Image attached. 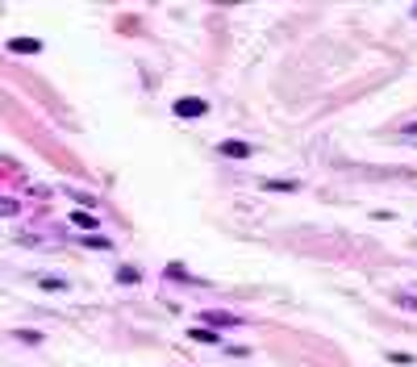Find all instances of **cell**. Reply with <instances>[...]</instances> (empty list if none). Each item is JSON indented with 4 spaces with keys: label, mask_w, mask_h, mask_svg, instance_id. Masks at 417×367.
I'll list each match as a JSON object with an SVG mask.
<instances>
[{
    "label": "cell",
    "mask_w": 417,
    "mask_h": 367,
    "mask_svg": "<svg viewBox=\"0 0 417 367\" xmlns=\"http://www.w3.org/2000/svg\"><path fill=\"white\" fill-rule=\"evenodd\" d=\"M71 226H80V229H96V217H92V213H84V209H75V213H71Z\"/></svg>",
    "instance_id": "cell-5"
},
{
    "label": "cell",
    "mask_w": 417,
    "mask_h": 367,
    "mask_svg": "<svg viewBox=\"0 0 417 367\" xmlns=\"http://www.w3.org/2000/svg\"><path fill=\"white\" fill-rule=\"evenodd\" d=\"M192 338H196V342H217V334H213V330H192Z\"/></svg>",
    "instance_id": "cell-7"
},
{
    "label": "cell",
    "mask_w": 417,
    "mask_h": 367,
    "mask_svg": "<svg viewBox=\"0 0 417 367\" xmlns=\"http://www.w3.org/2000/svg\"><path fill=\"white\" fill-rule=\"evenodd\" d=\"M217 150H222V155H226V159H250V146H246V142H222V146H217Z\"/></svg>",
    "instance_id": "cell-3"
},
{
    "label": "cell",
    "mask_w": 417,
    "mask_h": 367,
    "mask_svg": "<svg viewBox=\"0 0 417 367\" xmlns=\"http://www.w3.org/2000/svg\"><path fill=\"white\" fill-rule=\"evenodd\" d=\"M8 50H13V54H38L42 46L34 42V38H13V42H8Z\"/></svg>",
    "instance_id": "cell-4"
},
{
    "label": "cell",
    "mask_w": 417,
    "mask_h": 367,
    "mask_svg": "<svg viewBox=\"0 0 417 367\" xmlns=\"http://www.w3.org/2000/svg\"><path fill=\"white\" fill-rule=\"evenodd\" d=\"M200 321H205V325H242V318H238V313H226V309H205Z\"/></svg>",
    "instance_id": "cell-2"
},
{
    "label": "cell",
    "mask_w": 417,
    "mask_h": 367,
    "mask_svg": "<svg viewBox=\"0 0 417 367\" xmlns=\"http://www.w3.org/2000/svg\"><path fill=\"white\" fill-rule=\"evenodd\" d=\"M405 134H409V138H413V134H417V121H413V126H405Z\"/></svg>",
    "instance_id": "cell-8"
},
{
    "label": "cell",
    "mask_w": 417,
    "mask_h": 367,
    "mask_svg": "<svg viewBox=\"0 0 417 367\" xmlns=\"http://www.w3.org/2000/svg\"><path fill=\"white\" fill-rule=\"evenodd\" d=\"M263 188H267V192H292V188H296V180H267Z\"/></svg>",
    "instance_id": "cell-6"
},
{
    "label": "cell",
    "mask_w": 417,
    "mask_h": 367,
    "mask_svg": "<svg viewBox=\"0 0 417 367\" xmlns=\"http://www.w3.org/2000/svg\"><path fill=\"white\" fill-rule=\"evenodd\" d=\"M171 109H176V117H205V109H209V104H205V100H196V96H184V100H176Z\"/></svg>",
    "instance_id": "cell-1"
},
{
    "label": "cell",
    "mask_w": 417,
    "mask_h": 367,
    "mask_svg": "<svg viewBox=\"0 0 417 367\" xmlns=\"http://www.w3.org/2000/svg\"><path fill=\"white\" fill-rule=\"evenodd\" d=\"M413 21H417V4H413Z\"/></svg>",
    "instance_id": "cell-9"
}]
</instances>
